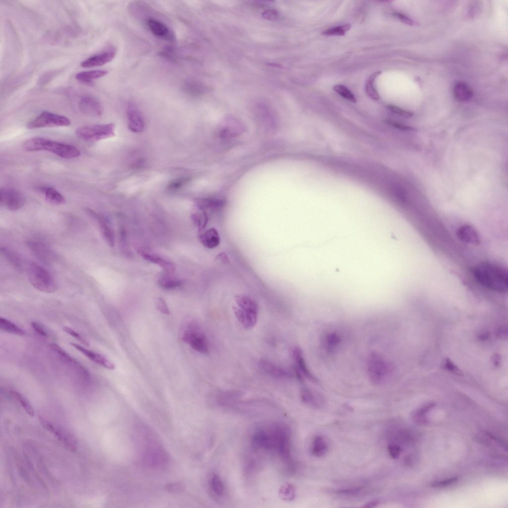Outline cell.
Segmentation results:
<instances>
[{
  "mask_svg": "<svg viewBox=\"0 0 508 508\" xmlns=\"http://www.w3.org/2000/svg\"><path fill=\"white\" fill-rule=\"evenodd\" d=\"M394 15L395 17L400 20L403 22L408 25H413L414 22L413 20L407 16L404 15V14L399 13H394Z\"/></svg>",
  "mask_w": 508,
  "mask_h": 508,
  "instance_id": "db71d44e",
  "label": "cell"
},
{
  "mask_svg": "<svg viewBox=\"0 0 508 508\" xmlns=\"http://www.w3.org/2000/svg\"><path fill=\"white\" fill-rule=\"evenodd\" d=\"M1 251L2 254L16 270L19 272L23 270L22 261L15 252L6 247H2Z\"/></svg>",
  "mask_w": 508,
  "mask_h": 508,
  "instance_id": "4dcf8cb0",
  "label": "cell"
},
{
  "mask_svg": "<svg viewBox=\"0 0 508 508\" xmlns=\"http://www.w3.org/2000/svg\"><path fill=\"white\" fill-rule=\"evenodd\" d=\"M146 25L153 35L157 38L169 41H175L173 32L162 21L154 18L147 20Z\"/></svg>",
  "mask_w": 508,
  "mask_h": 508,
  "instance_id": "4fadbf2b",
  "label": "cell"
},
{
  "mask_svg": "<svg viewBox=\"0 0 508 508\" xmlns=\"http://www.w3.org/2000/svg\"><path fill=\"white\" fill-rule=\"evenodd\" d=\"M26 245L32 253L41 261L49 264L54 259V255L44 244L36 241H28Z\"/></svg>",
  "mask_w": 508,
  "mask_h": 508,
  "instance_id": "ac0fdd59",
  "label": "cell"
},
{
  "mask_svg": "<svg viewBox=\"0 0 508 508\" xmlns=\"http://www.w3.org/2000/svg\"><path fill=\"white\" fill-rule=\"evenodd\" d=\"M127 114L129 129L134 133L142 132L144 128V118L141 110L134 102H128Z\"/></svg>",
  "mask_w": 508,
  "mask_h": 508,
  "instance_id": "8fae6325",
  "label": "cell"
},
{
  "mask_svg": "<svg viewBox=\"0 0 508 508\" xmlns=\"http://www.w3.org/2000/svg\"><path fill=\"white\" fill-rule=\"evenodd\" d=\"M108 74L106 70H94L81 72L76 76V79L79 81L86 83L92 84L93 81L105 76Z\"/></svg>",
  "mask_w": 508,
  "mask_h": 508,
  "instance_id": "f1b7e54d",
  "label": "cell"
},
{
  "mask_svg": "<svg viewBox=\"0 0 508 508\" xmlns=\"http://www.w3.org/2000/svg\"><path fill=\"white\" fill-rule=\"evenodd\" d=\"M199 239L203 245L208 249L216 248L221 242L219 233L215 228L205 231L200 236Z\"/></svg>",
  "mask_w": 508,
  "mask_h": 508,
  "instance_id": "7402d4cb",
  "label": "cell"
},
{
  "mask_svg": "<svg viewBox=\"0 0 508 508\" xmlns=\"http://www.w3.org/2000/svg\"><path fill=\"white\" fill-rule=\"evenodd\" d=\"M70 345L95 363L109 370H114L115 368V366L113 363L108 360L104 356L88 349L74 343H71Z\"/></svg>",
  "mask_w": 508,
  "mask_h": 508,
  "instance_id": "2e32d148",
  "label": "cell"
},
{
  "mask_svg": "<svg viewBox=\"0 0 508 508\" xmlns=\"http://www.w3.org/2000/svg\"><path fill=\"white\" fill-rule=\"evenodd\" d=\"M387 108L394 113H396L405 118H410L413 116L414 115L413 113L411 112L404 110L399 107L394 105H388Z\"/></svg>",
  "mask_w": 508,
  "mask_h": 508,
  "instance_id": "bcb514c9",
  "label": "cell"
},
{
  "mask_svg": "<svg viewBox=\"0 0 508 508\" xmlns=\"http://www.w3.org/2000/svg\"><path fill=\"white\" fill-rule=\"evenodd\" d=\"M189 178H182L176 179L171 182L168 186V188L170 190H176L180 189L189 182Z\"/></svg>",
  "mask_w": 508,
  "mask_h": 508,
  "instance_id": "7bdbcfd3",
  "label": "cell"
},
{
  "mask_svg": "<svg viewBox=\"0 0 508 508\" xmlns=\"http://www.w3.org/2000/svg\"><path fill=\"white\" fill-rule=\"evenodd\" d=\"M49 346L53 351L61 355L64 360L75 366L85 377L89 376V373L86 369L61 347L54 343L50 344Z\"/></svg>",
  "mask_w": 508,
  "mask_h": 508,
  "instance_id": "83f0119b",
  "label": "cell"
},
{
  "mask_svg": "<svg viewBox=\"0 0 508 508\" xmlns=\"http://www.w3.org/2000/svg\"><path fill=\"white\" fill-rule=\"evenodd\" d=\"M24 150L29 152L46 151L65 159H72L81 156L79 149L73 145L59 142L41 137H35L23 143Z\"/></svg>",
  "mask_w": 508,
  "mask_h": 508,
  "instance_id": "3957f363",
  "label": "cell"
},
{
  "mask_svg": "<svg viewBox=\"0 0 508 508\" xmlns=\"http://www.w3.org/2000/svg\"><path fill=\"white\" fill-rule=\"evenodd\" d=\"M252 442L259 449L277 453L288 469H292L290 435L285 427L275 425L260 428L254 433Z\"/></svg>",
  "mask_w": 508,
  "mask_h": 508,
  "instance_id": "6da1fadb",
  "label": "cell"
},
{
  "mask_svg": "<svg viewBox=\"0 0 508 508\" xmlns=\"http://www.w3.org/2000/svg\"><path fill=\"white\" fill-rule=\"evenodd\" d=\"M142 255L146 261L160 265L168 275L172 274L175 271L176 266L173 263L158 255L144 252H142Z\"/></svg>",
  "mask_w": 508,
  "mask_h": 508,
  "instance_id": "603a6c76",
  "label": "cell"
},
{
  "mask_svg": "<svg viewBox=\"0 0 508 508\" xmlns=\"http://www.w3.org/2000/svg\"><path fill=\"white\" fill-rule=\"evenodd\" d=\"M378 504L379 502L377 501H372L366 504L364 507L366 508H372L376 507Z\"/></svg>",
  "mask_w": 508,
  "mask_h": 508,
  "instance_id": "6f0895ef",
  "label": "cell"
},
{
  "mask_svg": "<svg viewBox=\"0 0 508 508\" xmlns=\"http://www.w3.org/2000/svg\"><path fill=\"white\" fill-rule=\"evenodd\" d=\"M86 213L98 222L102 234L106 244L111 247L114 246V232L108 221L91 208H87Z\"/></svg>",
  "mask_w": 508,
  "mask_h": 508,
  "instance_id": "7c38bea8",
  "label": "cell"
},
{
  "mask_svg": "<svg viewBox=\"0 0 508 508\" xmlns=\"http://www.w3.org/2000/svg\"><path fill=\"white\" fill-rule=\"evenodd\" d=\"M453 92L456 99L461 102H467L473 96L472 89L464 81H459L455 84Z\"/></svg>",
  "mask_w": 508,
  "mask_h": 508,
  "instance_id": "d4e9b609",
  "label": "cell"
},
{
  "mask_svg": "<svg viewBox=\"0 0 508 508\" xmlns=\"http://www.w3.org/2000/svg\"><path fill=\"white\" fill-rule=\"evenodd\" d=\"M0 327L2 330L16 335L22 336L25 335V332L20 326L4 318L0 319Z\"/></svg>",
  "mask_w": 508,
  "mask_h": 508,
  "instance_id": "d6a6232c",
  "label": "cell"
},
{
  "mask_svg": "<svg viewBox=\"0 0 508 508\" xmlns=\"http://www.w3.org/2000/svg\"><path fill=\"white\" fill-rule=\"evenodd\" d=\"M28 278L32 285L45 293H53L57 289V284L51 274L42 266L32 263L27 268Z\"/></svg>",
  "mask_w": 508,
  "mask_h": 508,
  "instance_id": "277c9868",
  "label": "cell"
},
{
  "mask_svg": "<svg viewBox=\"0 0 508 508\" xmlns=\"http://www.w3.org/2000/svg\"><path fill=\"white\" fill-rule=\"evenodd\" d=\"M260 366L267 374L277 379H291L294 375L292 371L279 366L267 360H262L260 363Z\"/></svg>",
  "mask_w": 508,
  "mask_h": 508,
  "instance_id": "9a60e30c",
  "label": "cell"
},
{
  "mask_svg": "<svg viewBox=\"0 0 508 508\" xmlns=\"http://www.w3.org/2000/svg\"><path fill=\"white\" fill-rule=\"evenodd\" d=\"M63 330L71 336L76 339L81 343L84 345L86 346H89V342L81 335H80L77 332L73 330L72 328L68 326H64L63 327Z\"/></svg>",
  "mask_w": 508,
  "mask_h": 508,
  "instance_id": "b9f144b4",
  "label": "cell"
},
{
  "mask_svg": "<svg viewBox=\"0 0 508 508\" xmlns=\"http://www.w3.org/2000/svg\"><path fill=\"white\" fill-rule=\"evenodd\" d=\"M81 111L89 116H100L102 113V108L99 101L91 96L82 97L79 104Z\"/></svg>",
  "mask_w": 508,
  "mask_h": 508,
  "instance_id": "5bb4252c",
  "label": "cell"
},
{
  "mask_svg": "<svg viewBox=\"0 0 508 508\" xmlns=\"http://www.w3.org/2000/svg\"><path fill=\"white\" fill-rule=\"evenodd\" d=\"M183 340L200 353L207 354L210 351L205 335L199 325L194 322L189 321L186 324H185L183 327Z\"/></svg>",
  "mask_w": 508,
  "mask_h": 508,
  "instance_id": "5b68a950",
  "label": "cell"
},
{
  "mask_svg": "<svg viewBox=\"0 0 508 508\" xmlns=\"http://www.w3.org/2000/svg\"><path fill=\"white\" fill-rule=\"evenodd\" d=\"M31 325L34 328V330L37 332L42 337H47V334L44 328L40 323L36 322H33L31 323Z\"/></svg>",
  "mask_w": 508,
  "mask_h": 508,
  "instance_id": "816d5d0a",
  "label": "cell"
},
{
  "mask_svg": "<svg viewBox=\"0 0 508 508\" xmlns=\"http://www.w3.org/2000/svg\"><path fill=\"white\" fill-rule=\"evenodd\" d=\"M293 359L296 363L295 367L310 381L318 383V379L312 374L305 362L303 350L300 347H296L292 351Z\"/></svg>",
  "mask_w": 508,
  "mask_h": 508,
  "instance_id": "d6986e66",
  "label": "cell"
},
{
  "mask_svg": "<svg viewBox=\"0 0 508 508\" xmlns=\"http://www.w3.org/2000/svg\"><path fill=\"white\" fill-rule=\"evenodd\" d=\"M237 311L246 317H258V305L254 299L245 294H239L235 297Z\"/></svg>",
  "mask_w": 508,
  "mask_h": 508,
  "instance_id": "30bf717a",
  "label": "cell"
},
{
  "mask_svg": "<svg viewBox=\"0 0 508 508\" xmlns=\"http://www.w3.org/2000/svg\"><path fill=\"white\" fill-rule=\"evenodd\" d=\"M160 285L166 289H171L180 286L182 282L181 280L171 278L169 276L161 278L159 282Z\"/></svg>",
  "mask_w": 508,
  "mask_h": 508,
  "instance_id": "ab89813d",
  "label": "cell"
},
{
  "mask_svg": "<svg viewBox=\"0 0 508 508\" xmlns=\"http://www.w3.org/2000/svg\"><path fill=\"white\" fill-rule=\"evenodd\" d=\"M166 489L168 492L177 493L182 492L184 489V487L180 484L172 483L167 485Z\"/></svg>",
  "mask_w": 508,
  "mask_h": 508,
  "instance_id": "f907efd6",
  "label": "cell"
},
{
  "mask_svg": "<svg viewBox=\"0 0 508 508\" xmlns=\"http://www.w3.org/2000/svg\"><path fill=\"white\" fill-rule=\"evenodd\" d=\"M197 211L192 215V219L196 226L200 230H202L207 225L208 222V217L204 209L198 206Z\"/></svg>",
  "mask_w": 508,
  "mask_h": 508,
  "instance_id": "e575fe53",
  "label": "cell"
},
{
  "mask_svg": "<svg viewBox=\"0 0 508 508\" xmlns=\"http://www.w3.org/2000/svg\"><path fill=\"white\" fill-rule=\"evenodd\" d=\"M327 446L324 438L321 436H316L312 442L311 452L316 457L324 456L327 452Z\"/></svg>",
  "mask_w": 508,
  "mask_h": 508,
  "instance_id": "1f68e13d",
  "label": "cell"
},
{
  "mask_svg": "<svg viewBox=\"0 0 508 508\" xmlns=\"http://www.w3.org/2000/svg\"><path fill=\"white\" fill-rule=\"evenodd\" d=\"M388 451L393 459H397L399 457L402 450L399 445L396 444H391L388 446Z\"/></svg>",
  "mask_w": 508,
  "mask_h": 508,
  "instance_id": "7dc6e473",
  "label": "cell"
},
{
  "mask_svg": "<svg viewBox=\"0 0 508 508\" xmlns=\"http://www.w3.org/2000/svg\"><path fill=\"white\" fill-rule=\"evenodd\" d=\"M279 493L281 499L286 501L293 500L296 496L295 489L294 487L290 484L283 486L280 490Z\"/></svg>",
  "mask_w": 508,
  "mask_h": 508,
  "instance_id": "74e56055",
  "label": "cell"
},
{
  "mask_svg": "<svg viewBox=\"0 0 508 508\" xmlns=\"http://www.w3.org/2000/svg\"><path fill=\"white\" fill-rule=\"evenodd\" d=\"M264 16L266 19L274 20L278 17V14L275 10H268L264 12Z\"/></svg>",
  "mask_w": 508,
  "mask_h": 508,
  "instance_id": "11a10c76",
  "label": "cell"
},
{
  "mask_svg": "<svg viewBox=\"0 0 508 508\" xmlns=\"http://www.w3.org/2000/svg\"><path fill=\"white\" fill-rule=\"evenodd\" d=\"M156 306L158 310H159L161 312L164 314H169V310L165 301L163 300V299L162 298H159L157 299L156 301Z\"/></svg>",
  "mask_w": 508,
  "mask_h": 508,
  "instance_id": "c3c4849f",
  "label": "cell"
},
{
  "mask_svg": "<svg viewBox=\"0 0 508 508\" xmlns=\"http://www.w3.org/2000/svg\"><path fill=\"white\" fill-rule=\"evenodd\" d=\"M183 91L191 96H198L203 94V87L200 83L191 80L186 81L183 85Z\"/></svg>",
  "mask_w": 508,
  "mask_h": 508,
  "instance_id": "836d02e7",
  "label": "cell"
},
{
  "mask_svg": "<svg viewBox=\"0 0 508 508\" xmlns=\"http://www.w3.org/2000/svg\"><path fill=\"white\" fill-rule=\"evenodd\" d=\"M39 190L44 196L46 200L54 205H61L65 203V197L55 189L51 187H41Z\"/></svg>",
  "mask_w": 508,
  "mask_h": 508,
  "instance_id": "484cf974",
  "label": "cell"
},
{
  "mask_svg": "<svg viewBox=\"0 0 508 508\" xmlns=\"http://www.w3.org/2000/svg\"><path fill=\"white\" fill-rule=\"evenodd\" d=\"M475 280L483 286L496 292L505 293L508 287V273L500 266L490 263H483L473 269Z\"/></svg>",
  "mask_w": 508,
  "mask_h": 508,
  "instance_id": "7a4b0ae2",
  "label": "cell"
},
{
  "mask_svg": "<svg viewBox=\"0 0 508 508\" xmlns=\"http://www.w3.org/2000/svg\"><path fill=\"white\" fill-rule=\"evenodd\" d=\"M433 406V405L432 404L428 405L422 408L419 410H418L414 415V419H415L416 421H417L416 422L420 423H423L425 422V416L426 414Z\"/></svg>",
  "mask_w": 508,
  "mask_h": 508,
  "instance_id": "f6af8a7d",
  "label": "cell"
},
{
  "mask_svg": "<svg viewBox=\"0 0 508 508\" xmlns=\"http://www.w3.org/2000/svg\"><path fill=\"white\" fill-rule=\"evenodd\" d=\"M457 235L462 242L470 244H478L480 243V236L476 230L472 226L465 224L461 226L457 230Z\"/></svg>",
  "mask_w": 508,
  "mask_h": 508,
  "instance_id": "44dd1931",
  "label": "cell"
},
{
  "mask_svg": "<svg viewBox=\"0 0 508 508\" xmlns=\"http://www.w3.org/2000/svg\"><path fill=\"white\" fill-rule=\"evenodd\" d=\"M301 398L305 404L312 407H320L324 404V399L322 396L308 387L302 388Z\"/></svg>",
  "mask_w": 508,
  "mask_h": 508,
  "instance_id": "cb8c5ba5",
  "label": "cell"
},
{
  "mask_svg": "<svg viewBox=\"0 0 508 508\" xmlns=\"http://www.w3.org/2000/svg\"><path fill=\"white\" fill-rule=\"evenodd\" d=\"M115 131V125L109 123L82 126L77 129L76 134L83 141L95 142L112 138Z\"/></svg>",
  "mask_w": 508,
  "mask_h": 508,
  "instance_id": "8992f818",
  "label": "cell"
},
{
  "mask_svg": "<svg viewBox=\"0 0 508 508\" xmlns=\"http://www.w3.org/2000/svg\"><path fill=\"white\" fill-rule=\"evenodd\" d=\"M40 420L42 426L56 436L59 440L63 442L71 449L74 450L76 449L77 442L71 435L57 429L41 417H40Z\"/></svg>",
  "mask_w": 508,
  "mask_h": 508,
  "instance_id": "ffe728a7",
  "label": "cell"
},
{
  "mask_svg": "<svg viewBox=\"0 0 508 508\" xmlns=\"http://www.w3.org/2000/svg\"><path fill=\"white\" fill-rule=\"evenodd\" d=\"M341 343L342 338L339 334L336 332L328 333L324 337V349L328 353L334 352L338 349Z\"/></svg>",
  "mask_w": 508,
  "mask_h": 508,
  "instance_id": "4316f807",
  "label": "cell"
},
{
  "mask_svg": "<svg viewBox=\"0 0 508 508\" xmlns=\"http://www.w3.org/2000/svg\"><path fill=\"white\" fill-rule=\"evenodd\" d=\"M351 25L349 23H348L328 29L326 30V31L323 32L322 35L328 36H344L346 33L349 31Z\"/></svg>",
  "mask_w": 508,
  "mask_h": 508,
  "instance_id": "8d00e7d4",
  "label": "cell"
},
{
  "mask_svg": "<svg viewBox=\"0 0 508 508\" xmlns=\"http://www.w3.org/2000/svg\"><path fill=\"white\" fill-rule=\"evenodd\" d=\"M14 397L19 401L21 404V406L24 408L26 412L31 416H34L35 415V412L34 408L31 404L28 401V400L23 396L21 393L17 391L12 392Z\"/></svg>",
  "mask_w": 508,
  "mask_h": 508,
  "instance_id": "60d3db41",
  "label": "cell"
},
{
  "mask_svg": "<svg viewBox=\"0 0 508 508\" xmlns=\"http://www.w3.org/2000/svg\"><path fill=\"white\" fill-rule=\"evenodd\" d=\"M362 488H353L338 490V493L345 495H354L360 492Z\"/></svg>",
  "mask_w": 508,
  "mask_h": 508,
  "instance_id": "f5cc1de1",
  "label": "cell"
},
{
  "mask_svg": "<svg viewBox=\"0 0 508 508\" xmlns=\"http://www.w3.org/2000/svg\"><path fill=\"white\" fill-rule=\"evenodd\" d=\"M216 259L220 261L221 262L227 264L229 263V258L227 255L225 253H221L219 254L216 257Z\"/></svg>",
  "mask_w": 508,
  "mask_h": 508,
  "instance_id": "9f6ffc18",
  "label": "cell"
},
{
  "mask_svg": "<svg viewBox=\"0 0 508 508\" xmlns=\"http://www.w3.org/2000/svg\"><path fill=\"white\" fill-rule=\"evenodd\" d=\"M211 491L217 497L221 498L225 493V488L221 477L218 474H212L209 479Z\"/></svg>",
  "mask_w": 508,
  "mask_h": 508,
  "instance_id": "f546056e",
  "label": "cell"
},
{
  "mask_svg": "<svg viewBox=\"0 0 508 508\" xmlns=\"http://www.w3.org/2000/svg\"><path fill=\"white\" fill-rule=\"evenodd\" d=\"M458 479L457 477H452L450 479L434 482L431 484V486L435 488H442L449 487L457 483Z\"/></svg>",
  "mask_w": 508,
  "mask_h": 508,
  "instance_id": "ee69618b",
  "label": "cell"
},
{
  "mask_svg": "<svg viewBox=\"0 0 508 508\" xmlns=\"http://www.w3.org/2000/svg\"><path fill=\"white\" fill-rule=\"evenodd\" d=\"M25 202L24 195L17 190L3 188L0 191V203L10 211L20 210L24 205Z\"/></svg>",
  "mask_w": 508,
  "mask_h": 508,
  "instance_id": "9c48e42d",
  "label": "cell"
},
{
  "mask_svg": "<svg viewBox=\"0 0 508 508\" xmlns=\"http://www.w3.org/2000/svg\"><path fill=\"white\" fill-rule=\"evenodd\" d=\"M381 74V71H378L372 74L368 79L366 83V91L368 96L375 101H378L380 96L374 85L375 79Z\"/></svg>",
  "mask_w": 508,
  "mask_h": 508,
  "instance_id": "d590c367",
  "label": "cell"
},
{
  "mask_svg": "<svg viewBox=\"0 0 508 508\" xmlns=\"http://www.w3.org/2000/svg\"><path fill=\"white\" fill-rule=\"evenodd\" d=\"M115 55L116 51L111 49L88 58L81 63V66L85 68L101 67L112 61Z\"/></svg>",
  "mask_w": 508,
  "mask_h": 508,
  "instance_id": "e0dca14e",
  "label": "cell"
},
{
  "mask_svg": "<svg viewBox=\"0 0 508 508\" xmlns=\"http://www.w3.org/2000/svg\"><path fill=\"white\" fill-rule=\"evenodd\" d=\"M386 123L388 125L401 130L405 131H413L414 130V129L410 126L395 122L393 121H386Z\"/></svg>",
  "mask_w": 508,
  "mask_h": 508,
  "instance_id": "681fc988",
  "label": "cell"
},
{
  "mask_svg": "<svg viewBox=\"0 0 508 508\" xmlns=\"http://www.w3.org/2000/svg\"><path fill=\"white\" fill-rule=\"evenodd\" d=\"M391 366L385 358L379 354L372 353L367 360V373L372 383H383L390 375Z\"/></svg>",
  "mask_w": 508,
  "mask_h": 508,
  "instance_id": "52a82bcc",
  "label": "cell"
},
{
  "mask_svg": "<svg viewBox=\"0 0 508 508\" xmlns=\"http://www.w3.org/2000/svg\"><path fill=\"white\" fill-rule=\"evenodd\" d=\"M71 124L70 119L64 116L47 111L42 112L39 116L27 124L29 129L43 128L66 127Z\"/></svg>",
  "mask_w": 508,
  "mask_h": 508,
  "instance_id": "ba28073f",
  "label": "cell"
},
{
  "mask_svg": "<svg viewBox=\"0 0 508 508\" xmlns=\"http://www.w3.org/2000/svg\"><path fill=\"white\" fill-rule=\"evenodd\" d=\"M334 90L343 98L353 103H356L357 100L354 95L345 86L341 84L335 85L333 87Z\"/></svg>",
  "mask_w": 508,
  "mask_h": 508,
  "instance_id": "f35d334b",
  "label": "cell"
}]
</instances>
